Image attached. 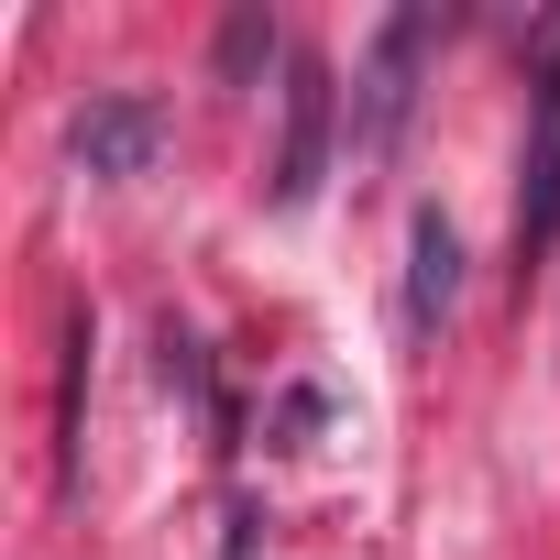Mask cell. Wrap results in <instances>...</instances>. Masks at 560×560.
<instances>
[{
  "label": "cell",
  "instance_id": "cell-1",
  "mask_svg": "<svg viewBox=\"0 0 560 560\" xmlns=\"http://www.w3.org/2000/svg\"><path fill=\"white\" fill-rule=\"evenodd\" d=\"M429 34H440L429 0H407V12L374 34L363 89H352V154H363V165H385V154H396V132H407V110H418V56H429Z\"/></svg>",
  "mask_w": 560,
  "mask_h": 560
},
{
  "label": "cell",
  "instance_id": "cell-2",
  "mask_svg": "<svg viewBox=\"0 0 560 560\" xmlns=\"http://www.w3.org/2000/svg\"><path fill=\"white\" fill-rule=\"evenodd\" d=\"M330 132H341V89H330V67H319V56H287V143H275V176H264L275 209H308V198H319V176H330Z\"/></svg>",
  "mask_w": 560,
  "mask_h": 560
},
{
  "label": "cell",
  "instance_id": "cell-3",
  "mask_svg": "<svg viewBox=\"0 0 560 560\" xmlns=\"http://www.w3.org/2000/svg\"><path fill=\"white\" fill-rule=\"evenodd\" d=\"M560 242V56L538 67V110H527V165H516V264H538Z\"/></svg>",
  "mask_w": 560,
  "mask_h": 560
},
{
  "label": "cell",
  "instance_id": "cell-4",
  "mask_svg": "<svg viewBox=\"0 0 560 560\" xmlns=\"http://www.w3.org/2000/svg\"><path fill=\"white\" fill-rule=\"evenodd\" d=\"M165 154V110L143 100V89H100L89 110H78V165L89 176H143Z\"/></svg>",
  "mask_w": 560,
  "mask_h": 560
},
{
  "label": "cell",
  "instance_id": "cell-5",
  "mask_svg": "<svg viewBox=\"0 0 560 560\" xmlns=\"http://www.w3.org/2000/svg\"><path fill=\"white\" fill-rule=\"evenodd\" d=\"M451 298H462V231L440 209H418L407 220V341H429L451 319Z\"/></svg>",
  "mask_w": 560,
  "mask_h": 560
},
{
  "label": "cell",
  "instance_id": "cell-6",
  "mask_svg": "<svg viewBox=\"0 0 560 560\" xmlns=\"http://www.w3.org/2000/svg\"><path fill=\"white\" fill-rule=\"evenodd\" d=\"M264 67H275V23H264V12H231V23H220V78L253 89Z\"/></svg>",
  "mask_w": 560,
  "mask_h": 560
},
{
  "label": "cell",
  "instance_id": "cell-7",
  "mask_svg": "<svg viewBox=\"0 0 560 560\" xmlns=\"http://www.w3.org/2000/svg\"><path fill=\"white\" fill-rule=\"evenodd\" d=\"M220 527H231V538H220V560H253V505H231Z\"/></svg>",
  "mask_w": 560,
  "mask_h": 560
}]
</instances>
